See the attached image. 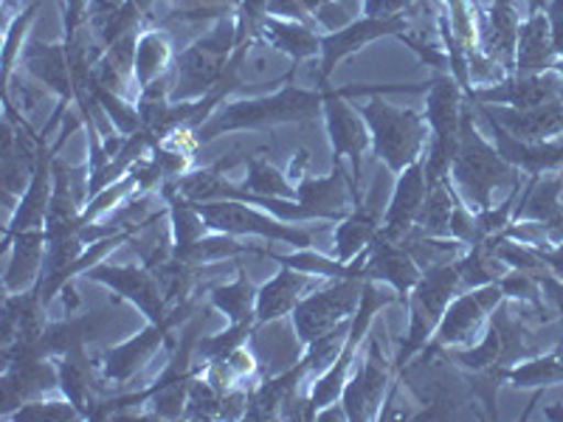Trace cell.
<instances>
[{
    "mask_svg": "<svg viewBox=\"0 0 563 422\" xmlns=\"http://www.w3.org/2000/svg\"><path fill=\"white\" fill-rule=\"evenodd\" d=\"M324 108V88H296L285 85L274 97L240 99V102L220 104L214 113L198 127V141L206 144L214 135L234 133V130L276 127V124H296L313 119Z\"/></svg>",
    "mask_w": 563,
    "mask_h": 422,
    "instance_id": "cell-1",
    "label": "cell"
},
{
    "mask_svg": "<svg viewBox=\"0 0 563 422\" xmlns=\"http://www.w3.org/2000/svg\"><path fill=\"white\" fill-rule=\"evenodd\" d=\"M238 45V18L218 20L206 37L184 48L175 59L169 102H198L211 93Z\"/></svg>",
    "mask_w": 563,
    "mask_h": 422,
    "instance_id": "cell-2",
    "label": "cell"
},
{
    "mask_svg": "<svg viewBox=\"0 0 563 422\" xmlns=\"http://www.w3.org/2000/svg\"><path fill=\"white\" fill-rule=\"evenodd\" d=\"M364 122L369 124L372 147L384 158L386 169L395 175L411 167L415 160L426 155V135L429 122L417 110H397L386 104L380 97H369V102L361 108Z\"/></svg>",
    "mask_w": 563,
    "mask_h": 422,
    "instance_id": "cell-3",
    "label": "cell"
},
{
    "mask_svg": "<svg viewBox=\"0 0 563 422\" xmlns=\"http://www.w3.org/2000/svg\"><path fill=\"white\" fill-rule=\"evenodd\" d=\"M512 167L499 155V149L487 144L474 127V119L462 110V124H460V149L451 164V175H454L460 192L465 195L471 203L479 211L490 209V192L501 180L510 178Z\"/></svg>",
    "mask_w": 563,
    "mask_h": 422,
    "instance_id": "cell-4",
    "label": "cell"
},
{
    "mask_svg": "<svg viewBox=\"0 0 563 422\" xmlns=\"http://www.w3.org/2000/svg\"><path fill=\"white\" fill-rule=\"evenodd\" d=\"M501 299H505V293H501L499 281L471 288L467 293H456L449 308H445V313H442L431 341L417 355L420 358H434L445 349L471 346L479 335H485L487 315L499 308Z\"/></svg>",
    "mask_w": 563,
    "mask_h": 422,
    "instance_id": "cell-5",
    "label": "cell"
},
{
    "mask_svg": "<svg viewBox=\"0 0 563 422\" xmlns=\"http://www.w3.org/2000/svg\"><path fill=\"white\" fill-rule=\"evenodd\" d=\"M366 279H330L327 288L319 293L301 296V301L294 308V330L296 338L308 346L319 335L330 333L341 321L352 319L361 304Z\"/></svg>",
    "mask_w": 563,
    "mask_h": 422,
    "instance_id": "cell-6",
    "label": "cell"
},
{
    "mask_svg": "<svg viewBox=\"0 0 563 422\" xmlns=\"http://www.w3.org/2000/svg\"><path fill=\"white\" fill-rule=\"evenodd\" d=\"M198 209L209 231L234 234V237L276 240V243H288L294 248H310L313 245L310 231L285 225V220L268 218L263 211H256V206L238 203V200H214V203H198Z\"/></svg>",
    "mask_w": 563,
    "mask_h": 422,
    "instance_id": "cell-7",
    "label": "cell"
},
{
    "mask_svg": "<svg viewBox=\"0 0 563 422\" xmlns=\"http://www.w3.org/2000/svg\"><path fill=\"white\" fill-rule=\"evenodd\" d=\"M189 310H192V299L169 308L167 319L158 321V324L150 321L139 335H133V338L104 349L102 358H99V375H102V380H108V384H115V386L130 384V380H133L135 375L150 364V358H153L155 352L161 349V344L169 338V333H173L175 326L186 319Z\"/></svg>",
    "mask_w": 563,
    "mask_h": 422,
    "instance_id": "cell-8",
    "label": "cell"
},
{
    "mask_svg": "<svg viewBox=\"0 0 563 422\" xmlns=\"http://www.w3.org/2000/svg\"><path fill=\"white\" fill-rule=\"evenodd\" d=\"M391 371H395V364L384 358L378 338H372L369 333V352H366L364 364L346 380L344 391H341V406H344L350 422L380 420L386 395H389L391 384H395Z\"/></svg>",
    "mask_w": 563,
    "mask_h": 422,
    "instance_id": "cell-9",
    "label": "cell"
},
{
    "mask_svg": "<svg viewBox=\"0 0 563 422\" xmlns=\"http://www.w3.org/2000/svg\"><path fill=\"white\" fill-rule=\"evenodd\" d=\"M82 279L99 281L104 288H110L113 293H119L122 299H128L130 304L141 310V315H147V321H164L169 313V304L161 293V285L155 279L153 270L147 265H93L90 270H85Z\"/></svg>",
    "mask_w": 563,
    "mask_h": 422,
    "instance_id": "cell-10",
    "label": "cell"
},
{
    "mask_svg": "<svg viewBox=\"0 0 563 422\" xmlns=\"http://www.w3.org/2000/svg\"><path fill=\"white\" fill-rule=\"evenodd\" d=\"M409 29V18L406 14H395V18H358L352 20L350 26L330 32L321 37V70L316 77V88H327V79L333 77L335 65L344 57L364 48L366 43L378 37H389V34H400Z\"/></svg>",
    "mask_w": 563,
    "mask_h": 422,
    "instance_id": "cell-11",
    "label": "cell"
},
{
    "mask_svg": "<svg viewBox=\"0 0 563 422\" xmlns=\"http://www.w3.org/2000/svg\"><path fill=\"white\" fill-rule=\"evenodd\" d=\"M52 389H59V369L54 358H20L3 364L0 378V417L9 420L12 411L29 400L45 397Z\"/></svg>",
    "mask_w": 563,
    "mask_h": 422,
    "instance_id": "cell-12",
    "label": "cell"
},
{
    "mask_svg": "<svg viewBox=\"0 0 563 422\" xmlns=\"http://www.w3.org/2000/svg\"><path fill=\"white\" fill-rule=\"evenodd\" d=\"M384 189L386 184H384V173H380L378 178H375V184H372L369 195H366L358 206H352L350 214L339 223L333 237V245H335L333 256L339 259V263H352V259H355V256H358L380 231L386 206H389L384 198Z\"/></svg>",
    "mask_w": 563,
    "mask_h": 422,
    "instance_id": "cell-13",
    "label": "cell"
},
{
    "mask_svg": "<svg viewBox=\"0 0 563 422\" xmlns=\"http://www.w3.org/2000/svg\"><path fill=\"white\" fill-rule=\"evenodd\" d=\"M324 115H327V133H330V144H333L335 158L352 160V180L358 186L361 180V155L372 147L369 124L364 122V115H358L350 108L344 97H339V90L324 88Z\"/></svg>",
    "mask_w": 563,
    "mask_h": 422,
    "instance_id": "cell-14",
    "label": "cell"
},
{
    "mask_svg": "<svg viewBox=\"0 0 563 422\" xmlns=\"http://www.w3.org/2000/svg\"><path fill=\"white\" fill-rule=\"evenodd\" d=\"M426 195H429V180H426V158L415 160L411 167H406L404 173L397 175V184L391 189L389 206H386L384 225H380V234L395 243L409 234L417 223V214H420L422 203H426Z\"/></svg>",
    "mask_w": 563,
    "mask_h": 422,
    "instance_id": "cell-15",
    "label": "cell"
},
{
    "mask_svg": "<svg viewBox=\"0 0 563 422\" xmlns=\"http://www.w3.org/2000/svg\"><path fill=\"white\" fill-rule=\"evenodd\" d=\"M369 256H366V265H364V279L369 281H384L395 290L400 299H409L411 288H415L417 281H420L422 268L415 263L409 256V251L404 248L400 243L395 240L384 237V234H375L369 245H366Z\"/></svg>",
    "mask_w": 563,
    "mask_h": 422,
    "instance_id": "cell-16",
    "label": "cell"
},
{
    "mask_svg": "<svg viewBox=\"0 0 563 422\" xmlns=\"http://www.w3.org/2000/svg\"><path fill=\"white\" fill-rule=\"evenodd\" d=\"M482 113L490 119V122L501 124L510 135L521 141H547L552 135L563 133V99L555 97L544 104H536V108L516 110V108H490V104H482Z\"/></svg>",
    "mask_w": 563,
    "mask_h": 422,
    "instance_id": "cell-17",
    "label": "cell"
},
{
    "mask_svg": "<svg viewBox=\"0 0 563 422\" xmlns=\"http://www.w3.org/2000/svg\"><path fill=\"white\" fill-rule=\"evenodd\" d=\"M45 248H48L45 229L20 231L14 237H3V251L9 254V268L3 276L7 293H23V290H32L37 285L40 276H43Z\"/></svg>",
    "mask_w": 563,
    "mask_h": 422,
    "instance_id": "cell-18",
    "label": "cell"
},
{
    "mask_svg": "<svg viewBox=\"0 0 563 422\" xmlns=\"http://www.w3.org/2000/svg\"><path fill=\"white\" fill-rule=\"evenodd\" d=\"M456 293H462V274H460V259L454 263H442L431 265V268L422 270L420 281L411 288L409 310H420V313L429 315L434 324H440L442 313L451 304Z\"/></svg>",
    "mask_w": 563,
    "mask_h": 422,
    "instance_id": "cell-19",
    "label": "cell"
},
{
    "mask_svg": "<svg viewBox=\"0 0 563 422\" xmlns=\"http://www.w3.org/2000/svg\"><path fill=\"white\" fill-rule=\"evenodd\" d=\"M310 279H319V276L301 274V270L285 268V265H282L279 274L256 290V330L263 324H271V321H279L285 319V315L294 313V308L301 301L305 290L310 288Z\"/></svg>",
    "mask_w": 563,
    "mask_h": 422,
    "instance_id": "cell-20",
    "label": "cell"
},
{
    "mask_svg": "<svg viewBox=\"0 0 563 422\" xmlns=\"http://www.w3.org/2000/svg\"><path fill=\"white\" fill-rule=\"evenodd\" d=\"M20 59L26 65L29 77L37 79V82L45 85L52 93H57L59 102H74V77H70L68 48H65V43H32Z\"/></svg>",
    "mask_w": 563,
    "mask_h": 422,
    "instance_id": "cell-21",
    "label": "cell"
},
{
    "mask_svg": "<svg viewBox=\"0 0 563 422\" xmlns=\"http://www.w3.org/2000/svg\"><path fill=\"white\" fill-rule=\"evenodd\" d=\"M305 380H308V364L299 358L290 369L282 371V375L254 386L249 395L245 420H276V417H282V409L290 400V395L299 391Z\"/></svg>",
    "mask_w": 563,
    "mask_h": 422,
    "instance_id": "cell-22",
    "label": "cell"
},
{
    "mask_svg": "<svg viewBox=\"0 0 563 422\" xmlns=\"http://www.w3.org/2000/svg\"><path fill=\"white\" fill-rule=\"evenodd\" d=\"M555 45H552L550 18L544 12L532 14L527 23L519 26V40H516V70L521 77L527 74H544L552 68L555 59Z\"/></svg>",
    "mask_w": 563,
    "mask_h": 422,
    "instance_id": "cell-23",
    "label": "cell"
},
{
    "mask_svg": "<svg viewBox=\"0 0 563 422\" xmlns=\"http://www.w3.org/2000/svg\"><path fill=\"white\" fill-rule=\"evenodd\" d=\"M256 37H263L265 43H271V48H276V52L288 54L294 63H301V59L321 54V37L308 23H299V20L294 23V20L265 14Z\"/></svg>",
    "mask_w": 563,
    "mask_h": 422,
    "instance_id": "cell-24",
    "label": "cell"
},
{
    "mask_svg": "<svg viewBox=\"0 0 563 422\" xmlns=\"http://www.w3.org/2000/svg\"><path fill=\"white\" fill-rule=\"evenodd\" d=\"M173 65V43L167 32H144L135 45V82L139 90L153 85L155 79L167 77Z\"/></svg>",
    "mask_w": 563,
    "mask_h": 422,
    "instance_id": "cell-25",
    "label": "cell"
},
{
    "mask_svg": "<svg viewBox=\"0 0 563 422\" xmlns=\"http://www.w3.org/2000/svg\"><path fill=\"white\" fill-rule=\"evenodd\" d=\"M209 304L223 315H229L231 324H243V321H254L256 324V288L251 285L249 274L243 268H238V279L231 285H220V288L211 290Z\"/></svg>",
    "mask_w": 563,
    "mask_h": 422,
    "instance_id": "cell-26",
    "label": "cell"
},
{
    "mask_svg": "<svg viewBox=\"0 0 563 422\" xmlns=\"http://www.w3.org/2000/svg\"><path fill=\"white\" fill-rule=\"evenodd\" d=\"M240 254H260L265 256L268 251H260L254 245L243 243V237H234V234H220V231H209L198 243H192L189 248H184L178 259L189 265H203V263H220V259H231V256H240Z\"/></svg>",
    "mask_w": 563,
    "mask_h": 422,
    "instance_id": "cell-27",
    "label": "cell"
},
{
    "mask_svg": "<svg viewBox=\"0 0 563 422\" xmlns=\"http://www.w3.org/2000/svg\"><path fill=\"white\" fill-rule=\"evenodd\" d=\"M456 203L460 200L451 192L449 178L440 180L426 195V203H422L420 214H417L415 229L422 231V234H429V237H451V214H454Z\"/></svg>",
    "mask_w": 563,
    "mask_h": 422,
    "instance_id": "cell-28",
    "label": "cell"
},
{
    "mask_svg": "<svg viewBox=\"0 0 563 422\" xmlns=\"http://www.w3.org/2000/svg\"><path fill=\"white\" fill-rule=\"evenodd\" d=\"M501 378L510 380L516 389H538V386L563 384V349L552 355H538L516 369H501Z\"/></svg>",
    "mask_w": 563,
    "mask_h": 422,
    "instance_id": "cell-29",
    "label": "cell"
},
{
    "mask_svg": "<svg viewBox=\"0 0 563 422\" xmlns=\"http://www.w3.org/2000/svg\"><path fill=\"white\" fill-rule=\"evenodd\" d=\"M150 270H153L155 279H158L161 293H164L169 308L189 301V293H192L195 288V279H198V265H189L184 263V259H178V256H169L167 263L155 265V268Z\"/></svg>",
    "mask_w": 563,
    "mask_h": 422,
    "instance_id": "cell-30",
    "label": "cell"
},
{
    "mask_svg": "<svg viewBox=\"0 0 563 422\" xmlns=\"http://www.w3.org/2000/svg\"><path fill=\"white\" fill-rule=\"evenodd\" d=\"M350 330H352V319L341 321L335 330H330V333L319 335L316 341H310L308 349H305V355H301V360L308 364V378H319L321 371L330 369L333 366V360L339 358L341 349H344L346 338H350Z\"/></svg>",
    "mask_w": 563,
    "mask_h": 422,
    "instance_id": "cell-31",
    "label": "cell"
},
{
    "mask_svg": "<svg viewBox=\"0 0 563 422\" xmlns=\"http://www.w3.org/2000/svg\"><path fill=\"white\" fill-rule=\"evenodd\" d=\"M249 175H245L243 189H249L251 195H260V198H285L296 200V186L282 178L279 169H274L265 158L260 155H251L249 160Z\"/></svg>",
    "mask_w": 563,
    "mask_h": 422,
    "instance_id": "cell-32",
    "label": "cell"
},
{
    "mask_svg": "<svg viewBox=\"0 0 563 422\" xmlns=\"http://www.w3.org/2000/svg\"><path fill=\"white\" fill-rule=\"evenodd\" d=\"M256 333L254 321H243V324H231L223 333L211 335V338H198L195 344V358L203 364H214V360H225L238 346H245L249 335Z\"/></svg>",
    "mask_w": 563,
    "mask_h": 422,
    "instance_id": "cell-33",
    "label": "cell"
},
{
    "mask_svg": "<svg viewBox=\"0 0 563 422\" xmlns=\"http://www.w3.org/2000/svg\"><path fill=\"white\" fill-rule=\"evenodd\" d=\"M9 420L14 422H74V420H85L82 411L77 406L70 403L68 397L65 400H29V403L20 406L18 411L9 414Z\"/></svg>",
    "mask_w": 563,
    "mask_h": 422,
    "instance_id": "cell-34",
    "label": "cell"
},
{
    "mask_svg": "<svg viewBox=\"0 0 563 422\" xmlns=\"http://www.w3.org/2000/svg\"><path fill=\"white\" fill-rule=\"evenodd\" d=\"M220 403H223V391L211 384L206 375H198L189 386L184 420H220Z\"/></svg>",
    "mask_w": 563,
    "mask_h": 422,
    "instance_id": "cell-35",
    "label": "cell"
},
{
    "mask_svg": "<svg viewBox=\"0 0 563 422\" xmlns=\"http://www.w3.org/2000/svg\"><path fill=\"white\" fill-rule=\"evenodd\" d=\"M449 3V26L454 40L460 43L462 52H476V40H479V29H476V14L471 0H445Z\"/></svg>",
    "mask_w": 563,
    "mask_h": 422,
    "instance_id": "cell-36",
    "label": "cell"
},
{
    "mask_svg": "<svg viewBox=\"0 0 563 422\" xmlns=\"http://www.w3.org/2000/svg\"><path fill=\"white\" fill-rule=\"evenodd\" d=\"M499 288L501 293H505V299L541 301V281H538V274H530V270H510V274H501Z\"/></svg>",
    "mask_w": 563,
    "mask_h": 422,
    "instance_id": "cell-37",
    "label": "cell"
},
{
    "mask_svg": "<svg viewBox=\"0 0 563 422\" xmlns=\"http://www.w3.org/2000/svg\"><path fill=\"white\" fill-rule=\"evenodd\" d=\"M37 9H40V3H32V7H29L26 12L20 14L12 26L7 29V43H3V85H9V79H12L14 57H18V52L23 48V45H20V40H23V34H26L29 26H32V20H34V14H37Z\"/></svg>",
    "mask_w": 563,
    "mask_h": 422,
    "instance_id": "cell-38",
    "label": "cell"
},
{
    "mask_svg": "<svg viewBox=\"0 0 563 422\" xmlns=\"http://www.w3.org/2000/svg\"><path fill=\"white\" fill-rule=\"evenodd\" d=\"M313 14L321 26H327L330 32H339V29L350 26L352 20H358L352 0H321V7L313 9Z\"/></svg>",
    "mask_w": 563,
    "mask_h": 422,
    "instance_id": "cell-39",
    "label": "cell"
},
{
    "mask_svg": "<svg viewBox=\"0 0 563 422\" xmlns=\"http://www.w3.org/2000/svg\"><path fill=\"white\" fill-rule=\"evenodd\" d=\"M220 364L225 366V371L231 375V380L238 386H245V380L254 378L256 369H260V364H256L254 352L249 349V346H238V349L231 352L229 358L220 360Z\"/></svg>",
    "mask_w": 563,
    "mask_h": 422,
    "instance_id": "cell-40",
    "label": "cell"
},
{
    "mask_svg": "<svg viewBox=\"0 0 563 422\" xmlns=\"http://www.w3.org/2000/svg\"><path fill=\"white\" fill-rule=\"evenodd\" d=\"M422 0H364V14L366 18H395L404 14L406 9L417 7Z\"/></svg>",
    "mask_w": 563,
    "mask_h": 422,
    "instance_id": "cell-41",
    "label": "cell"
},
{
    "mask_svg": "<svg viewBox=\"0 0 563 422\" xmlns=\"http://www.w3.org/2000/svg\"><path fill=\"white\" fill-rule=\"evenodd\" d=\"M85 9H88V0H68V7H65V43H74L79 37Z\"/></svg>",
    "mask_w": 563,
    "mask_h": 422,
    "instance_id": "cell-42",
    "label": "cell"
},
{
    "mask_svg": "<svg viewBox=\"0 0 563 422\" xmlns=\"http://www.w3.org/2000/svg\"><path fill=\"white\" fill-rule=\"evenodd\" d=\"M536 251H538V256H541V263H544L547 268L558 276V279H563V243L550 245V248H544V251L536 245Z\"/></svg>",
    "mask_w": 563,
    "mask_h": 422,
    "instance_id": "cell-43",
    "label": "cell"
},
{
    "mask_svg": "<svg viewBox=\"0 0 563 422\" xmlns=\"http://www.w3.org/2000/svg\"><path fill=\"white\" fill-rule=\"evenodd\" d=\"M119 3H124V0H90V18H102V14L113 12Z\"/></svg>",
    "mask_w": 563,
    "mask_h": 422,
    "instance_id": "cell-44",
    "label": "cell"
},
{
    "mask_svg": "<svg viewBox=\"0 0 563 422\" xmlns=\"http://www.w3.org/2000/svg\"><path fill=\"white\" fill-rule=\"evenodd\" d=\"M178 9H198V7H220V3H231L234 7V0H173Z\"/></svg>",
    "mask_w": 563,
    "mask_h": 422,
    "instance_id": "cell-45",
    "label": "cell"
},
{
    "mask_svg": "<svg viewBox=\"0 0 563 422\" xmlns=\"http://www.w3.org/2000/svg\"><path fill=\"white\" fill-rule=\"evenodd\" d=\"M547 3H550V0H530V12L538 14V12H541V9L547 7Z\"/></svg>",
    "mask_w": 563,
    "mask_h": 422,
    "instance_id": "cell-46",
    "label": "cell"
},
{
    "mask_svg": "<svg viewBox=\"0 0 563 422\" xmlns=\"http://www.w3.org/2000/svg\"><path fill=\"white\" fill-rule=\"evenodd\" d=\"M558 74H561V77H563V59H561V65H558Z\"/></svg>",
    "mask_w": 563,
    "mask_h": 422,
    "instance_id": "cell-47",
    "label": "cell"
},
{
    "mask_svg": "<svg viewBox=\"0 0 563 422\" xmlns=\"http://www.w3.org/2000/svg\"><path fill=\"white\" fill-rule=\"evenodd\" d=\"M558 97H561V99H563V88H561V93H558Z\"/></svg>",
    "mask_w": 563,
    "mask_h": 422,
    "instance_id": "cell-48",
    "label": "cell"
}]
</instances>
